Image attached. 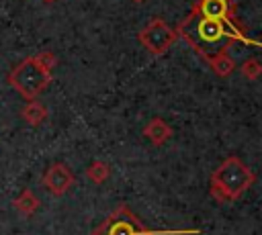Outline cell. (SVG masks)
<instances>
[{"mask_svg":"<svg viewBox=\"0 0 262 235\" xmlns=\"http://www.w3.org/2000/svg\"><path fill=\"white\" fill-rule=\"evenodd\" d=\"M178 37H182L203 59H211L213 55L227 51L231 43H246L262 47L260 41L248 37L246 27L242 22H227L219 18H211L201 14L199 10H190L178 25Z\"/></svg>","mask_w":262,"mask_h":235,"instance_id":"cell-1","label":"cell"},{"mask_svg":"<svg viewBox=\"0 0 262 235\" xmlns=\"http://www.w3.org/2000/svg\"><path fill=\"white\" fill-rule=\"evenodd\" d=\"M254 182L256 174L239 157L229 155L211 174V196L219 202H231L239 198Z\"/></svg>","mask_w":262,"mask_h":235,"instance_id":"cell-2","label":"cell"},{"mask_svg":"<svg viewBox=\"0 0 262 235\" xmlns=\"http://www.w3.org/2000/svg\"><path fill=\"white\" fill-rule=\"evenodd\" d=\"M196 229H180V231H154L147 229L129 206H117L98 227H94L92 235H194Z\"/></svg>","mask_w":262,"mask_h":235,"instance_id":"cell-3","label":"cell"},{"mask_svg":"<svg viewBox=\"0 0 262 235\" xmlns=\"http://www.w3.org/2000/svg\"><path fill=\"white\" fill-rule=\"evenodd\" d=\"M10 86L27 100H35L51 82V72L45 69L37 57H27L23 59L8 76Z\"/></svg>","mask_w":262,"mask_h":235,"instance_id":"cell-4","label":"cell"},{"mask_svg":"<svg viewBox=\"0 0 262 235\" xmlns=\"http://www.w3.org/2000/svg\"><path fill=\"white\" fill-rule=\"evenodd\" d=\"M176 37H178V31L172 29V27H168L162 18H154L147 27H143V29L139 31V41H141V45H143L149 53H154V55L166 53V51L172 47V43L176 41Z\"/></svg>","mask_w":262,"mask_h":235,"instance_id":"cell-5","label":"cell"},{"mask_svg":"<svg viewBox=\"0 0 262 235\" xmlns=\"http://www.w3.org/2000/svg\"><path fill=\"white\" fill-rule=\"evenodd\" d=\"M76 182V176L74 172L61 163V161H55L47 168V172L43 174V186L53 194V196H63Z\"/></svg>","mask_w":262,"mask_h":235,"instance_id":"cell-6","label":"cell"},{"mask_svg":"<svg viewBox=\"0 0 262 235\" xmlns=\"http://www.w3.org/2000/svg\"><path fill=\"white\" fill-rule=\"evenodd\" d=\"M194 10H199L205 16L227 20V22H239L237 18V6L233 0H196L192 4Z\"/></svg>","mask_w":262,"mask_h":235,"instance_id":"cell-7","label":"cell"},{"mask_svg":"<svg viewBox=\"0 0 262 235\" xmlns=\"http://www.w3.org/2000/svg\"><path fill=\"white\" fill-rule=\"evenodd\" d=\"M143 135H145L154 145H164V143L172 137V127H170L164 119L156 116V119H151V121L145 125Z\"/></svg>","mask_w":262,"mask_h":235,"instance_id":"cell-8","label":"cell"},{"mask_svg":"<svg viewBox=\"0 0 262 235\" xmlns=\"http://www.w3.org/2000/svg\"><path fill=\"white\" fill-rule=\"evenodd\" d=\"M207 63H209L211 69H213L217 76H221V78H227V76L235 69V61H233V57L229 55V49H227V51H221V53H217V55H213Z\"/></svg>","mask_w":262,"mask_h":235,"instance_id":"cell-9","label":"cell"},{"mask_svg":"<svg viewBox=\"0 0 262 235\" xmlns=\"http://www.w3.org/2000/svg\"><path fill=\"white\" fill-rule=\"evenodd\" d=\"M12 206H14L20 215L29 217V215H33V213L41 206V202H39V198H37L31 190H23V192L12 200Z\"/></svg>","mask_w":262,"mask_h":235,"instance_id":"cell-10","label":"cell"},{"mask_svg":"<svg viewBox=\"0 0 262 235\" xmlns=\"http://www.w3.org/2000/svg\"><path fill=\"white\" fill-rule=\"evenodd\" d=\"M23 119H25L29 125L37 127V125H41V123L47 119V108H45L41 102H37V100H29V102L23 106Z\"/></svg>","mask_w":262,"mask_h":235,"instance_id":"cell-11","label":"cell"},{"mask_svg":"<svg viewBox=\"0 0 262 235\" xmlns=\"http://www.w3.org/2000/svg\"><path fill=\"white\" fill-rule=\"evenodd\" d=\"M108 176H111V168L106 161H92L86 168V178H90V182L94 184H102Z\"/></svg>","mask_w":262,"mask_h":235,"instance_id":"cell-12","label":"cell"},{"mask_svg":"<svg viewBox=\"0 0 262 235\" xmlns=\"http://www.w3.org/2000/svg\"><path fill=\"white\" fill-rule=\"evenodd\" d=\"M239 72L246 80H258L262 76V63L256 59V57H248L242 65H239Z\"/></svg>","mask_w":262,"mask_h":235,"instance_id":"cell-13","label":"cell"},{"mask_svg":"<svg viewBox=\"0 0 262 235\" xmlns=\"http://www.w3.org/2000/svg\"><path fill=\"white\" fill-rule=\"evenodd\" d=\"M35 57H37L39 63H41L45 69H49V72H51V69L55 67V63H57V59H55V55H53L51 51H41V53H37Z\"/></svg>","mask_w":262,"mask_h":235,"instance_id":"cell-14","label":"cell"},{"mask_svg":"<svg viewBox=\"0 0 262 235\" xmlns=\"http://www.w3.org/2000/svg\"><path fill=\"white\" fill-rule=\"evenodd\" d=\"M133 2H143V0H133Z\"/></svg>","mask_w":262,"mask_h":235,"instance_id":"cell-15","label":"cell"},{"mask_svg":"<svg viewBox=\"0 0 262 235\" xmlns=\"http://www.w3.org/2000/svg\"><path fill=\"white\" fill-rule=\"evenodd\" d=\"M45 2H53V0H45Z\"/></svg>","mask_w":262,"mask_h":235,"instance_id":"cell-16","label":"cell"}]
</instances>
